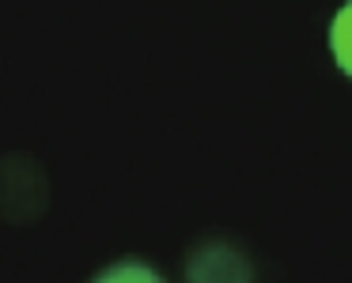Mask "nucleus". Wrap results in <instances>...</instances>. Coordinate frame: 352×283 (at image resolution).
Instances as JSON below:
<instances>
[{"instance_id": "f257e3e1", "label": "nucleus", "mask_w": 352, "mask_h": 283, "mask_svg": "<svg viewBox=\"0 0 352 283\" xmlns=\"http://www.w3.org/2000/svg\"><path fill=\"white\" fill-rule=\"evenodd\" d=\"M190 283H250V264L231 245H205L190 264Z\"/></svg>"}, {"instance_id": "f03ea898", "label": "nucleus", "mask_w": 352, "mask_h": 283, "mask_svg": "<svg viewBox=\"0 0 352 283\" xmlns=\"http://www.w3.org/2000/svg\"><path fill=\"white\" fill-rule=\"evenodd\" d=\"M329 49H333V61L341 64V72L352 76V0L333 16V27H329Z\"/></svg>"}, {"instance_id": "7ed1b4c3", "label": "nucleus", "mask_w": 352, "mask_h": 283, "mask_svg": "<svg viewBox=\"0 0 352 283\" xmlns=\"http://www.w3.org/2000/svg\"><path fill=\"white\" fill-rule=\"evenodd\" d=\"M95 283H163V280H160V275H155L148 264H137V260H129V264L107 268V272H102Z\"/></svg>"}]
</instances>
